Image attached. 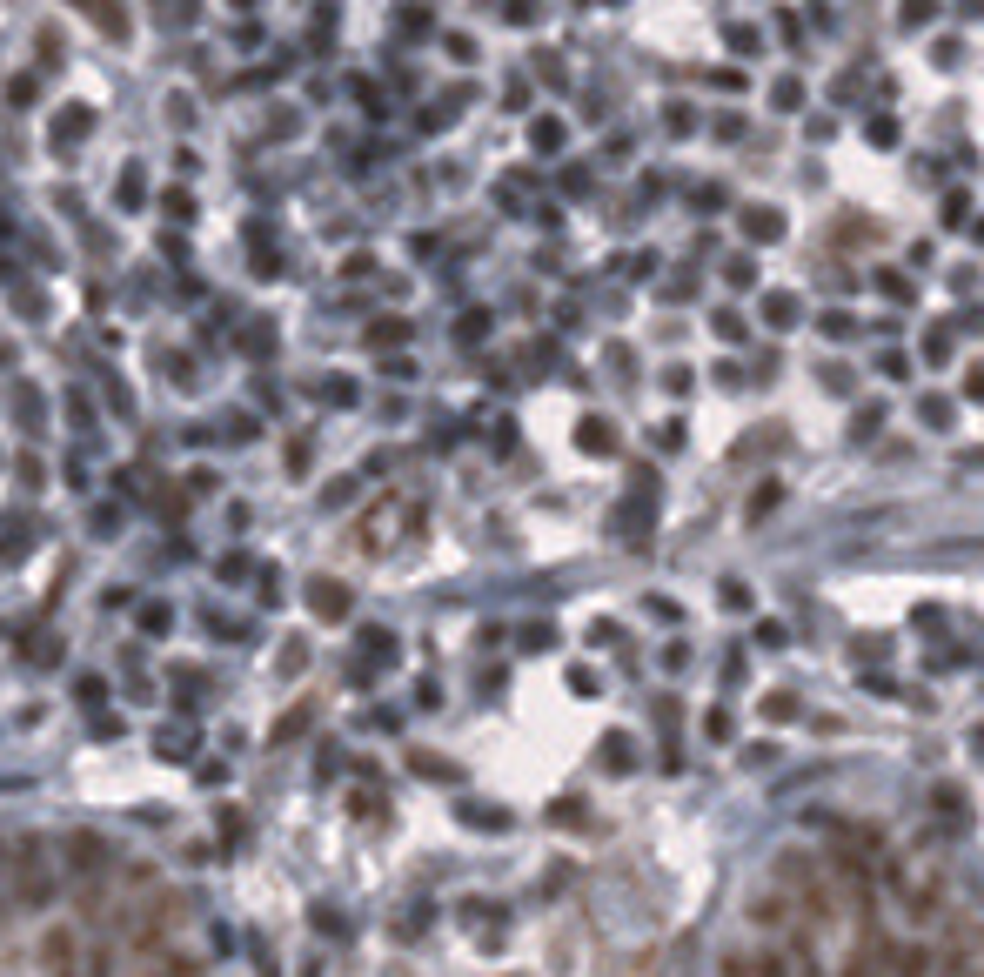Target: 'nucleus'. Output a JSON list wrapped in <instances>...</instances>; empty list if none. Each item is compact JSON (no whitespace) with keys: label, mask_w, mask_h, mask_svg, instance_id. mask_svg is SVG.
Wrapping results in <instances>:
<instances>
[{"label":"nucleus","mask_w":984,"mask_h":977,"mask_svg":"<svg viewBox=\"0 0 984 977\" xmlns=\"http://www.w3.org/2000/svg\"><path fill=\"white\" fill-rule=\"evenodd\" d=\"M7 877H14V904H21V911H41V904L54 897V877L41 870V844H33V837H14Z\"/></svg>","instance_id":"1"},{"label":"nucleus","mask_w":984,"mask_h":977,"mask_svg":"<svg viewBox=\"0 0 984 977\" xmlns=\"http://www.w3.org/2000/svg\"><path fill=\"white\" fill-rule=\"evenodd\" d=\"M416 522H422V503H402V495H382V516H368V522H362V536H355V550L382 556V550H396V529H416Z\"/></svg>","instance_id":"2"},{"label":"nucleus","mask_w":984,"mask_h":977,"mask_svg":"<svg viewBox=\"0 0 984 977\" xmlns=\"http://www.w3.org/2000/svg\"><path fill=\"white\" fill-rule=\"evenodd\" d=\"M61 857H67V870H74L81 884L114 877V844H108L100 830H67V837H61Z\"/></svg>","instance_id":"3"},{"label":"nucleus","mask_w":984,"mask_h":977,"mask_svg":"<svg viewBox=\"0 0 984 977\" xmlns=\"http://www.w3.org/2000/svg\"><path fill=\"white\" fill-rule=\"evenodd\" d=\"M41 971H47V977H74V971H81V937H74V924H47V931H41Z\"/></svg>","instance_id":"4"},{"label":"nucleus","mask_w":984,"mask_h":977,"mask_svg":"<svg viewBox=\"0 0 984 977\" xmlns=\"http://www.w3.org/2000/svg\"><path fill=\"white\" fill-rule=\"evenodd\" d=\"M743 917H750V924H757V931H770V937H784V931H790V924H797V917H804V911H797V897H790V890H763V897H750V904H743Z\"/></svg>","instance_id":"5"},{"label":"nucleus","mask_w":984,"mask_h":977,"mask_svg":"<svg viewBox=\"0 0 984 977\" xmlns=\"http://www.w3.org/2000/svg\"><path fill=\"white\" fill-rule=\"evenodd\" d=\"M877 957H884V977H931V971H938V951L911 944V937H904V944H877Z\"/></svg>","instance_id":"6"},{"label":"nucleus","mask_w":984,"mask_h":977,"mask_svg":"<svg viewBox=\"0 0 984 977\" xmlns=\"http://www.w3.org/2000/svg\"><path fill=\"white\" fill-rule=\"evenodd\" d=\"M309 609L321 616V623H342V616L355 609L349 582H335V576H315V582H309Z\"/></svg>","instance_id":"7"},{"label":"nucleus","mask_w":984,"mask_h":977,"mask_svg":"<svg viewBox=\"0 0 984 977\" xmlns=\"http://www.w3.org/2000/svg\"><path fill=\"white\" fill-rule=\"evenodd\" d=\"M368 663H376V670H388V663H396V629H362V663H355V683L368 676Z\"/></svg>","instance_id":"8"},{"label":"nucleus","mask_w":984,"mask_h":977,"mask_svg":"<svg viewBox=\"0 0 984 977\" xmlns=\"http://www.w3.org/2000/svg\"><path fill=\"white\" fill-rule=\"evenodd\" d=\"M576 449H583V455H616L623 442H616V428H609L603 416H583V422H576Z\"/></svg>","instance_id":"9"},{"label":"nucleus","mask_w":984,"mask_h":977,"mask_svg":"<svg viewBox=\"0 0 984 977\" xmlns=\"http://www.w3.org/2000/svg\"><path fill=\"white\" fill-rule=\"evenodd\" d=\"M797 321H804V302L797 295H784V288H777V295H763V329H797Z\"/></svg>","instance_id":"10"},{"label":"nucleus","mask_w":984,"mask_h":977,"mask_svg":"<svg viewBox=\"0 0 984 977\" xmlns=\"http://www.w3.org/2000/svg\"><path fill=\"white\" fill-rule=\"evenodd\" d=\"M603 770H609V777H630V770H636V743H630V730H609V736H603Z\"/></svg>","instance_id":"11"},{"label":"nucleus","mask_w":984,"mask_h":977,"mask_svg":"<svg viewBox=\"0 0 984 977\" xmlns=\"http://www.w3.org/2000/svg\"><path fill=\"white\" fill-rule=\"evenodd\" d=\"M931 810H938L951 830H958V824H971V803H964V790H958V783H938V790H931Z\"/></svg>","instance_id":"12"},{"label":"nucleus","mask_w":984,"mask_h":977,"mask_svg":"<svg viewBox=\"0 0 984 977\" xmlns=\"http://www.w3.org/2000/svg\"><path fill=\"white\" fill-rule=\"evenodd\" d=\"M777 235H784L777 208H743V242H777Z\"/></svg>","instance_id":"13"},{"label":"nucleus","mask_w":984,"mask_h":977,"mask_svg":"<svg viewBox=\"0 0 984 977\" xmlns=\"http://www.w3.org/2000/svg\"><path fill=\"white\" fill-rule=\"evenodd\" d=\"M455 817L469 830H509V810H496V803H455Z\"/></svg>","instance_id":"14"},{"label":"nucleus","mask_w":984,"mask_h":977,"mask_svg":"<svg viewBox=\"0 0 984 977\" xmlns=\"http://www.w3.org/2000/svg\"><path fill=\"white\" fill-rule=\"evenodd\" d=\"M88 128H94V121H88V108H61L54 141H61V148H74V141H88Z\"/></svg>","instance_id":"15"},{"label":"nucleus","mask_w":984,"mask_h":977,"mask_svg":"<svg viewBox=\"0 0 984 977\" xmlns=\"http://www.w3.org/2000/svg\"><path fill=\"white\" fill-rule=\"evenodd\" d=\"M309 723H315V710H309V703H295V710H288V716H282V723H275V730H268V743H295V736H301V730H309Z\"/></svg>","instance_id":"16"},{"label":"nucleus","mask_w":984,"mask_h":977,"mask_svg":"<svg viewBox=\"0 0 984 977\" xmlns=\"http://www.w3.org/2000/svg\"><path fill=\"white\" fill-rule=\"evenodd\" d=\"M763 716H770V723H797V716H804V703H797L790 690H770V696H763Z\"/></svg>","instance_id":"17"},{"label":"nucleus","mask_w":984,"mask_h":977,"mask_svg":"<svg viewBox=\"0 0 984 977\" xmlns=\"http://www.w3.org/2000/svg\"><path fill=\"white\" fill-rule=\"evenodd\" d=\"M690 957H697V937H676L670 964H656V977H690Z\"/></svg>","instance_id":"18"},{"label":"nucleus","mask_w":984,"mask_h":977,"mask_svg":"<svg viewBox=\"0 0 984 977\" xmlns=\"http://www.w3.org/2000/svg\"><path fill=\"white\" fill-rule=\"evenodd\" d=\"M155 757H167V763H188V730H155Z\"/></svg>","instance_id":"19"},{"label":"nucleus","mask_w":984,"mask_h":977,"mask_svg":"<svg viewBox=\"0 0 984 977\" xmlns=\"http://www.w3.org/2000/svg\"><path fill=\"white\" fill-rule=\"evenodd\" d=\"M368 341H376V349H396V341H409V321H402V315H382L376 329H368Z\"/></svg>","instance_id":"20"},{"label":"nucleus","mask_w":984,"mask_h":977,"mask_svg":"<svg viewBox=\"0 0 984 977\" xmlns=\"http://www.w3.org/2000/svg\"><path fill=\"white\" fill-rule=\"evenodd\" d=\"M877 428H884V408H877V402H864L857 416H851V442H871Z\"/></svg>","instance_id":"21"},{"label":"nucleus","mask_w":984,"mask_h":977,"mask_svg":"<svg viewBox=\"0 0 984 977\" xmlns=\"http://www.w3.org/2000/svg\"><path fill=\"white\" fill-rule=\"evenodd\" d=\"M409 770H416V777H435V783H455V763L429 757V750H416V757H409Z\"/></svg>","instance_id":"22"},{"label":"nucleus","mask_w":984,"mask_h":977,"mask_svg":"<svg viewBox=\"0 0 984 977\" xmlns=\"http://www.w3.org/2000/svg\"><path fill=\"white\" fill-rule=\"evenodd\" d=\"M429 924H435V904H416V911H402V917H396V937H422Z\"/></svg>","instance_id":"23"},{"label":"nucleus","mask_w":984,"mask_h":977,"mask_svg":"<svg viewBox=\"0 0 984 977\" xmlns=\"http://www.w3.org/2000/svg\"><path fill=\"white\" fill-rule=\"evenodd\" d=\"M94 21L114 34V41H128V14H121V0H94Z\"/></svg>","instance_id":"24"},{"label":"nucleus","mask_w":984,"mask_h":977,"mask_svg":"<svg viewBox=\"0 0 984 977\" xmlns=\"http://www.w3.org/2000/svg\"><path fill=\"white\" fill-rule=\"evenodd\" d=\"M717 977H757V951H723L717 957Z\"/></svg>","instance_id":"25"},{"label":"nucleus","mask_w":984,"mask_h":977,"mask_svg":"<svg viewBox=\"0 0 984 977\" xmlns=\"http://www.w3.org/2000/svg\"><path fill=\"white\" fill-rule=\"evenodd\" d=\"M141 629L148 637H167V629H175V609L167 603H141Z\"/></svg>","instance_id":"26"},{"label":"nucleus","mask_w":984,"mask_h":977,"mask_svg":"<svg viewBox=\"0 0 984 977\" xmlns=\"http://www.w3.org/2000/svg\"><path fill=\"white\" fill-rule=\"evenodd\" d=\"M777 503H784V483H763V489L750 495V522H763V516H770Z\"/></svg>","instance_id":"27"},{"label":"nucleus","mask_w":984,"mask_h":977,"mask_svg":"<svg viewBox=\"0 0 984 977\" xmlns=\"http://www.w3.org/2000/svg\"><path fill=\"white\" fill-rule=\"evenodd\" d=\"M569 696H603V676L589 670V663H576L569 670Z\"/></svg>","instance_id":"28"},{"label":"nucleus","mask_w":984,"mask_h":977,"mask_svg":"<svg viewBox=\"0 0 984 977\" xmlns=\"http://www.w3.org/2000/svg\"><path fill=\"white\" fill-rule=\"evenodd\" d=\"M824 335H830V341H851V335H857L851 308H830V315H824Z\"/></svg>","instance_id":"29"},{"label":"nucleus","mask_w":984,"mask_h":977,"mask_svg":"<svg viewBox=\"0 0 984 977\" xmlns=\"http://www.w3.org/2000/svg\"><path fill=\"white\" fill-rule=\"evenodd\" d=\"M301 663H309V643H301V637L282 643V663H275V670H282V676H301Z\"/></svg>","instance_id":"30"},{"label":"nucleus","mask_w":984,"mask_h":977,"mask_svg":"<svg viewBox=\"0 0 984 977\" xmlns=\"http://www.w3.org/2000/svg\"><path fill=\"white\" fill-rule=\"evenodd\" d=\"M723 282H731V288H750V282H757V262H750V254H737V262H723Z\"/></svg>","instance_id":"31"},{"label":"nucleus","mask_w":984,"mask_h":977,"mask_svg":"<svg viewBox=\"0 0 984 977\" xmlns=\"http://www.w3.org/2000/svg\"><path fill=\"white\" fill-rule=\"evenodd\" d=\"M530 141H536L542 154H556V148H563V121H536V128H530Z\"/></svg>","instance_id":"32"},{"label":"nucleus","mask_w":984,"mask_h":977,"mask_svg":"<svg viewBox=\"0 0 984 977\" xmlns=\"http://www.w3.org/2000/svg\"><path fill=\"white\" fill-rule=\"evenodd\" d=\"M918 416H924L931 428H951V402H944V396H924V402H918Z\"/></svg>","instance_id":"33"},{"label":"nucleus","mask_w":984,"mask_h":977,"mask_svg":"<svg viewBox=\"0 0 984 977\" xmlns=\"http://www.w3.org/2000/svg\"><path fill=\"white\" fill-rule=\"evenodd\" d=\"M321 396H329V408H349V402H355V382H349V375H329V388H321Z\"/></svg>","instance_id":"34"},{"label":"nucleus","mask_w":984,"mask_h":977,"mask_svg":"<svg viewBox=\"0 0 984 977\" xmlns=\"http://www.w3.org/2000/svg\"><path fill=\"white\" fill-rule=\"evenodd\" d=\"M522 649H556V623H530L522 629Z\"/></svg>","instance_id":"35"},{"label":"nucleus","mask_w":984,"mask_h":977,"mask_svg":"<svg viewBox=\"0 0 984 977\" xmlns=\"http://www.w3.org/2000/svg\"><path fill=\"white\" fill-rule=\"evenodd\" d=\"M81 977H114V951L100 944V951H88V964H81Z\"/></svg>","instance_id":"36"},{"label":"nucleus","mask_w":984,"mask_h":977,"mask_svg":"<svg viewBox=\"0 0 984 977\" xmlns=\"http://www.w3.org/2000/svg\"><path fill=\"white\" fill-rule=\"evenodd\" d=\"M703 736H710V743H731V710H710L703 716Z\"/></svg>","instance_id":"37"},{"label":"nucleus","mask_w":984,"mask_h":977,"mask_svg":"<svg viewBox=\"0 0 984 977\" xmlns=\"http://www.w3.org/2000/svg\"><path fill=\"white\" fill-rule=\"evenodd\" d=\"M964 215H971V195H944V228H964Z\"/></svg>","instance_id":"38"},{"label":"nucleus","mask_w":984,"mask_h":977,"mask_svg":"<svg viewBox=\"0 0 984 977\" xmlns=\"http://www.w3.org/2000/svg\"><path fill=\"white\" fill-rule=\"evenodd\" d=\"M877 288H884V295H891V302H911V295H918V288H911L904 275H897V268H884V282H877Z\"/></svg>","instance_id":"39"},{"label":"nucleus","mask_w":984,"mask_h":977,"mask_svg":"<svg viewBox=\"0 0 984 977\" xmlns=\"http://www.w3.org/2000/svg\"><path fill=\"white\" fill-rule=\"evenodd\" d=\"M717 335H723V341H743L750 329H743V315H737V308H723V315H717Z\"/></svg>","instance_id":"40"},{"label":"nucleus","mask_w":984,"mask_h":977,"mask_svg":"<svg viewBox=\"0 0 984 977\" xmlns=\"http://www.w3.org/2000/svg\"><path fill=\"white\" fill-rule=\"evenodd\" d=\"M864 134H871V148H897V121H884V114H877Z\"/></svg>","instance_id":"41"},{"label":"nucleus","mask_w":984,"mask_h":977,"mask_svg":"<svg viewBox=\"0 0 984 977\" xmlns=\"http://www.w3.org/2000/svg\"><path fill=\"white\" fill-rule=\"evenodd\" d=\"M723 609L743 616V609H750V589H743V582H723Z\"/></svg>","instance_id":"42"},{"label":"nucleus","mask_w":984,"mask_h":977,"mask_svg":"<svg viewBox=\"0 0 984 977\" xmlns=\"http://www.w3.org/2000/svg\"><path fill=\"white\" fill-rule=\"evenodd\" d=\"M757 643H763V649H784L790 629H784V623H757Z\"/></svg>","instance_id":"43"},{"label":"nucleus","mask_w":984,"mask_h":977,"mask_svg":"<svg viewBox=\"0 0 984 977\" xmlns=\"http://www.w3.org/2000/svg\"><path fill=\"white\" fill-rule=\"evenodd\" d=\"M549 824H583V803H576V797H563V803L549 810Z\"/></svg>","instance_id":"44"},{"label":"nucleus","mask_w":984,"mask_h":977,"mask_svg":"<svg viewBox=\"0 0 984 977\" xmlns=\"http://www.w3.org/2000/svg\"><path fill=\"white\" fill-rule=\"evenodd\" d=\"M770 101H777V108H797V101H804V81H777Z\"/></svg>","instance_id":"45"},{"label":"nucleus","mask_w":984,"mask_h":977,"mask_svg":"<svg viewBox=\"0 0 984 977\" xmlns=\"http://www.w3.org/2000/svg\"><path fill=\"white\" fill-rule=\"evenodd\" d=\"M650 275H656V254H650V248L630 254V282H650Z\"/></svg>","instance_id":"46"},{"label":"nucleus","mask_w":984,"mask_h":977,"mask_svg":"<svg viewBox=\"0 0 984 977\" xmlns=\"http://www.w3.org/2000/svg\"><path fill=\"white\" fill-rule=\"evenodd\" d=\"M904 27H931V0H904Z\"/></svg>","instance_id":"47"},{"label":"nucleus","mask_w":984,"mask_h":977,"mask_svg":"<svg viewBox=\"0 0 984 977\" xmlns=\"http://www.w3.org/2000/svg\"><path fill=\"white\" fill-rule=\"evenodd\" d=\"M349 495H355V483H329V489H321V509H342Z\"/></svg>","instance_id":"48"},{"label":"nucleus","mask_w":984,"mask_h":977,"mask_svg":"<svg viewBox=\"0 0 984 977\" xmlns=\"http://www.w3.org/2000/svg\"><path fill=\"white\" fill-rule=\"evenodd\" d=\"M14 475H21V489H33V483H41V462L21 455V462H14Z\"/></svg>","instance_id":"49"},{"label":"nucleus","mask_w":984,"mask_h":977,"mask_svg":"<svg viewBox=\"0 0 984 977\" xmlns=\"http://www.w3.org/2000/svg\"><path fill=\"white\" fill-rule=\"evenodd\" d=\"M731 47L737 54H757V27H731Z\"/></svg>","instance_id":"50"},{"label":"nucleus","mask_w":984,"mask_h":977,"mask_svg":"<svg viewBox=\"0 0 984 977\" xmlns=\"http://www.w3.org/2000/svg\"><path fill=\"white\" fill-rule=\"evenodd\" d=\"M309 924H315V931H329V937L342 931V917H335V911H321V904H315V911H309Z\"/></svg>","instance_id":"51"},{"label":"nucleus","mask_w":984,"mask_h":977,"mask_svg":"<svg viewBox=\"0 0 984 977\" xmlns=\"http://www.w3.org/2000/svg\"><path fill=\"white\" fill-rule=\"evenodd\" d=\"M964 396L984 402V362H978V369H964Z\"/></svg>","instance_id":"52"},{"label":"nucleus","mask_w":984,"mask_h":977,"mask_svg":"<svg viewBox=\"0 0 984 977\" xmlns=\"http://www.w3.org/2000/svg\"><path fill=\"white\" fill-rule=\"evenodd\" d=\"M141 195H148V181H141V175H121V201H128V208H134Z\"/></svg>","instance_id":"53"},{"label":"nucleus","mask_w":984,"mask_h":977,"mask_svg":"<svg viewBox=\"0 0 984 977\" xmlns=\"http://www.w3.org/2000/svg\"><path fill=\"white\" fill-rule=\"evenodd\" d=\"M964 14H984V0H971V7H964Z\"/></svg>","instance_id":"54"},{"label":"nucleus","mask_w":984,"mask_h":977,"mask_svg":"<svg viewBox=\"0 0 984 977\" xmlns=\"http://www.w3.org/2000/svg\"><path fill=\"white\" fill-rule=\"evenodd\" d=\"M262 977H275V964H268V971H262Z\"/></svg>","instance_id":"55"}]
</instances>
